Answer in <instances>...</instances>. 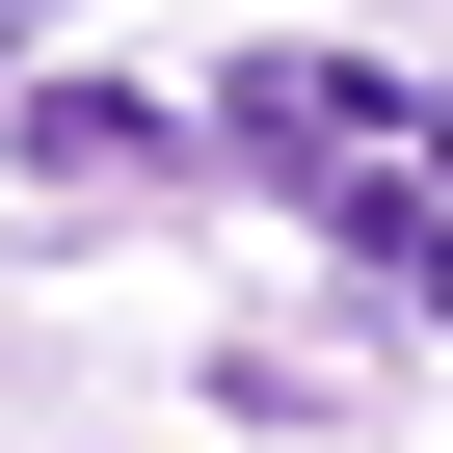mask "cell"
<instances>
[{
    "instance_id": "cell-1",
    "label": "cell",
    "mask_w": 453,
    "mask_h": 453,
    "mask_svg": "<svg viewBox=\"0 0 453 453\" xmlns=\"http://www.w3.org/2000/svg\"><path fill=\"white\" fill-rule=\"evenodd\" d=\"M0 134H27L54 187H134V160H187V107H134V81H0Z\"/></svg>"
}]
</instances>
